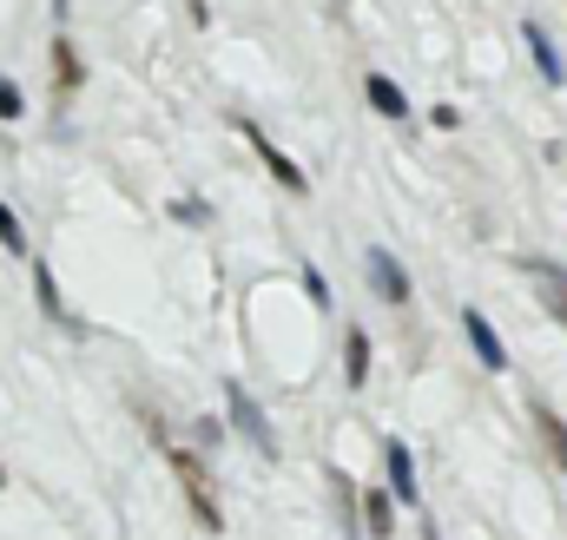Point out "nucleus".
I'll list each match as a JSON object with an SVG mask.
<instances>
[{
  "label": "nucleus",
  "mask_w": 567,
  "mask_h": 540,
  "mask_svg": "<svg viewBox=\"0 0 567 540\" xmlns=\"http://www.w3.org/2000/svg\"><path fill=\"white\" fill-rule=\"evenodd\" d=\"M462 330H468V343H475L482 370H508V350H502V336H495V323H488L482 310H462Z\"/></svg>",
  "instance_id": "7"
},
{
  "label": "nucleus",
  "mask_w": 567,
  "mask_h": 540,
  "mask_svg": "<svg viewBox=\"0 0 567 540\" xmlns=\"http://www.w3.org/2000/svg\"><path fill=\"white\" fill-rule=\"evenodd\" d=\"M343 376H350V390H363V376H370V336L350 323V336H343Z\"/></svg>",
  "instance_id": "12"
},
{
  "label": "nucleus",
  "mask_w": 567,
  "mask_h": 540,
  "mask_svg": "<svg viewBox=\"0 0 567 540\" xmlns=\"http://www.w3.org/2000/svg\"><path fill=\"white\" fill-rule=\"evenodd\" d=\"M363 501V528H370V540H390L396 534V508H390V488H370V495H357Z\"/></svg>",
  "instance_id": "11"
},
{
  "label": "nucleus",
  "mask_w": 567,
  "mask_h": 540,
  "mask_svg": "<svg viewBox=\"0 0 567 540\" xmlns=\"http://www.w3.org/2000/svg\"><path fill=\"white\" fill-rule=\"evenodd\" d=\"M383 468H390V501H410V508H416V501H423V488H416V461H410V448H403L396 435L383 442Z\"/></svg>",
  "instance_id": "6"
},
{
  "label": "nucleus",
  "mask_w": 567,
  "mask_h": 540,
  "mask_svg": "<svg viewBox=\"0 0 567 540\" xmlns=\"http://www.w3.org/2000/svg\"><path fill=\"white\" fill-rule=\"evenodd\" d=\"M528 415H535V428H542V455H548L555 468H567V428H561V415H555L548 403H535Z\"/></svg>",
  "instance_id": "10"
},
{
  "label": "nucleus",
  "mask_w": 567,
  "mask_h": 540,
  "mask_svg": "<svg viewBox=\"0 0 567 540\" xmlns=\"http://www.w3.org/2000/svg\"><path fill=\"white\" fill-rule=\"evenodd\" d=\"M192 435H198V448H218V442H225V428H218V422H198Z\"/></svg>",
  "instance_id": "19"
},
{
  "label": "nucleus",
  "mask_w": 567,
  "mask_h": 540,
  "mask_svg": "<svg viewBox=\"0 0 567 540\" xmlns=\"http://www.w3.org/2000/svg\"><path fill=\"white\" fill-rule=\"evenodd\" d=\"M363 100L383 113V120H403L410 113V100H403V86L396 80H383V73H363Z\"/></svg>",
  "instance_id": "9"
},
{
  "label": "nucleus",
  "mask_w": 567,
  "mask_h": 540,
  "mask_svg": "<svg viewBox=\"0 0 567 540\" xmlns=\"http://www.w3.org/2000/svg\"><path fill=\"white\" fill-rule=\"evenodd\" d=\"M522 270L535 277V297H542V310H548V316L567 330V270L548 264V258H522Z\"/></svg>",
  "instance_id": "4"
},
{
  "label": "nucleus",
  "mask_w": 567,
  "mask_h": 540,
  "mask_svg": "<svg viewBox=\"0 0 567 540\" xmlns=\"http://www.w3.org/2000/svg\"><path fill=\"white\" fill-rule=\"evenodd\" d=\"M53 86H60V93H73V86H80V53H73V40H66V33L53 40Z\"/></svg>",
  "instance_id": "13"
},
{
  "label": "nucleus",
  "mask_w": 567,
  "mask_h": 540,
  "mask_svg": "<svg viewBox=\"0 0 567 540\" xmlns=\"http://www.w3.org/2000/svg\"><path fill=\"white\" fill-rule=\"evenodd\" d=\"M172 218H192V225H205V218H212V205H205V198H178V205H172Z\"/></svg>",
  "instance_id": "18"
},
{
  "label": "nucleus",
  "mask_w": 567,
  "mask_h": 540,
  "mask_svg": "<svg viewBox=\"0 0 567 540\" xmlns=\"http://www.w3.org/2000/svg\"><path fill=\"white\" fill-rule=\"evenodd\" d=\"M0 251H7V258H27V231H20V218H13L7 205H0Z\"/></svg>",
  "instance_id": "15"
},
{
  "label": "nucleus",
  "mask_w": 567,
  "mask_h": 540,
  "mask_svg": "<svg viewBox=\"0 0 567 540\" xmlns=\"http://www.w3.org/2000/svg\"><path fill=\"white\" fill-rule=\"evenodd\" d=\"M225 415H231V428H238L258 455H278V428H271V415L258 408L251 390H238V383H231V390H225Z\"/></svg>",
  "instance_id": "2"
},
{
  "label": "nucleus",
  "mask_w": 567,
  "mask_h": 540,
  "mask_svg": "<svg viewBox=\"0 0 567 540\" xmlns=\"http://www.w3.org/2000/svg\"><path fill=\"white\" fill-rule=\"evenodd\" d=\"M522 40H528V53H535L542 80H548V86H561V80H567V66H561V53H555V40H548V33H542L535 20H522Z\"/></svg>",
  "instance_id": "8"
},
{
  "label": "nucleus",
  "mask_w": 567,
  "mask_h": 540,
  "mask_svg": "<svg viewBox=\"0 0 567 540\" xmlns=\"http://www.w3.org/2000/svg\"><path fill=\"white\" fill-rule=\"evenodd\" d=\"M0 488H7V468H0Z\"/></svg>",
  "instance_id": "21"
},
{
  "label": "nucleus",
  "mask_w": 567,
  "mask_h": 540,
  "mask_svg": "<svg viewBox=\"0 0 567 540\" xmlns=\"http://www.w3.org/2000/svg\"><path fill=\"white\" fill-rule=\"evenodd\" d=\"M192 20H198V27H212V7H205V0H192Z\"/></svg>",
  "instance_id": "20"
},
{
  "label": "nucleus",
  "mask_w": 567,
  "mask_h": 540,
  "mask_svg": "<svg viewBox=\"0 0 567 540\" xmlns=\"http://www.w3.org/2000/svg\"><path fill=\"white\" fill-rule=\"evenodd\" d=\"M363 270H370V290H377L383 303H410V270L396 264V251H383V245H377V251L363 258Z\"/></svg>",
  "instance_id": "5"
},
{
  "label": "nucleus",
  "mask_w": 567,
  "mask_h": 540,
  "mask_svg": "<svg viewBox=\"0 0 567 540\" xmlns=\"http://www.w3.org/2000/svg\"><path fill=\"white\" fill-rule=\"evenodd\" d=\"M158 448H165V461H172V475H178V488H185V501H192V521H198L205 534H218V528H225V508H218V488H212L205 461H198L192 448H172L165 435H158Z\"/></svg>",
  "instance_id": "1"
},
{
  "label": "nucleus",
  "mask_w": 567,
  "mask_h": 540,
  "mask_svg": "<svg viewBox=\"0 0 567 540\" xmlns=\"http://www.w3.org/2000/svg\"><path fill=\"white\" fill-rule=\"evenodd\" d=\"M238 133H245V145H251V152L265 158V172L278 178L284 191H290V198H303V191H310V178H303V165H297L290 152H278V145H271V133H258L251 120H238Z\"/></svg>",
  "instance_id": "3"
},
{
  "label": "nucleus",
  "mask_w": 567,
  "mask_h": 540,
  "mask_svg": "<svg viewBox=\"0 0 567 540\" xmlns=\"http://www.w3.org/2000/svg\"><path fill=\"white\" fill-rule=\"evenodd\" d=\"M33 290H40V310H47L53 323H73V316H66V303H60V283H53V270H47V264H33Z\"/></svg>",
  "instance_id": "14"
},
{
  "label": "nucleus",
  "mask_w": 567,
  "mask_h": 540,
  "mask_svg": "<svg viewBox=\"0 0 567 540\" xmlns=\"http://www.w3.org/2000/svg\"><path fill=\"white\" fill-rule=\"evenodd\" d=\"M20 113H27V100H20V86L0 73V120H20Z\"/></svg>",
  "instance_id": "16"
},
{
  "label": "nucleus",
  "mask_w": 567,
  "mask_h": 540,
  "mask_svg": "<svg viewBox=\"0 0 567 540\" xmlns=\"http://www.w3.org/2000/svg\"><path fill=\"white\" fill-rule=\"evenodd\" d=\"M303 290H310V303H317V310H330V283H323V270H317V264H303Z\"/></svg>",
  "instance_id": "17"
}]
</instances>
